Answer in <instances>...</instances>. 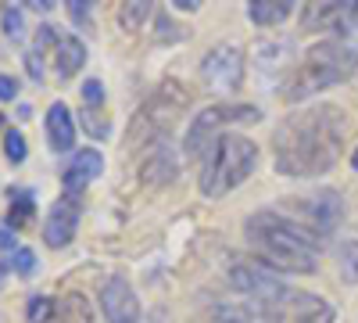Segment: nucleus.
<instances>
[{
	"instance_id": "f257e3e1",
	"label": "nucleus",
	"mask_w": 358,
	"mask_h": 323,
	"mask_svg": "<svg viewBox=\"0 0 358 323\" xmlns=\"http://www.w3.org/2000/svg\"><path fill=\"white\" fill-rule=\"evenodd\" d=\"M344 111L337 104H312L305 111H294L273 133V162L280 176L308 180L334 169L344 148Z\"/></svg>"
},
{
	"instance_id": "f03ea898",
	"label": "nucleus",
	"mask_w": 358,
	"mask_h": 323,
	"mask_svg": "<svg viewBox=\"0 0 358 323\" xmlns=\"http://www.w3.org/2000/svg\"><path fill=\"white\" fill-rule=\"evenodd\" d=\"M248 245L265 259V266L287 270V273H315L319 266V238L301 226L297 219L276 212V209H262L244 219Z\"/></svg>"
},
{
	"instance_id": "7ed1b4c3",
	"label": "nucleus",
	"mask_w": 358,
	"mask_h": 323,
	"mask_svg": "<svg viewBox=\"0 0 358 323\" xmlns=\"http://www.w3.org/2000/svg\"><path fill=\"white\" fill-rule=\"evenodd\" d=\"M358 72V50L344 40H319L305 50V57L297 62L294 76L283 86V101L301 104L308 97H315L319 90H330V86L351 79Z\"/></svg>"
},
{
	"instance_id": "20e7f679",
	"label": "nucleus",
	"mask_w": 358,
	"mask_h": 323,
	"mask_svg": "<svg viewBox=\"0 0 358 323\" xmlns=\"http://www.w3.org/2000/svg\"><path fill=\"white\" fill-rule=\"evenodd\" d=\"M255 165H258V144L244 133H222L215 148L208 151V158L201 162L197 187L204 198H222L241 187L255 172Z\"/></svg>"
},
{
	"instance_id": "39448f33",
	"label": "nucleus",
	"mask_w": 358,
	"mask_h": 323,
	"mask_svg": "<svg viewBox=\"0 0 358 323\" xmlns=\"http://www.w3.org/2000/svg\"><path fill=\"white\" fill-rule=\"evenodd\" d=\"M255 316L265 323H334L337 319L334 305L326 298L301 291V287H287V284L273 291L268 298H262L255 305Z\"/></svg>"
},
{
	"instance_id": "423d86ee",
	"label": "nucleus",
	"mask_w": 358,
	"mask_h": 323,
	"mask_svg": "<svg viewBox=\"0 0 358 323\" xmlns=\"http://www.w3.org/2000/svg\"><path fill=\"white\" fill-rule=\"evenodd\" d=\"M258 119H262V111L255 104H212V108H201V115H194V123L187 130V140H183L187 158H194V162L201 158L204 162L226 126H233V123H258Z\"/></svg>"
},
{
	"instance_id": "0eeeda50",
	"label": "nucleus",
	"mask_w": 358,
	"mask_h": 323,
	"mask_svg": "<svg viewBox=\"0 0 358 323\" xmlns=\"http://www.w3.org/2000/svg\"><path fill=\"white\" fill-rule=\"evenodd\" d=\"M187 108V94H183V86L172 83V86H162V90L147 101L140 111H136V119L129 126V144H136L143 137V144H158L165 140L169 126L176 123V115Z\"/></svg>"
},
{
	"instance_id": "6e6552de",
	"label": "nucleus",
	"mask_w": 358,
	"mask_h": 323,
	"mask_svg": "<svg viewBox=\"0 0 358 323\" xmlns=\"http://www.w3.org/2000/svg\"><path fill=\"white\" fill-rule=\"evenodd\" d=\"M201 83L212 94H236L244 83V50L236 43H215L201 57Z\"/></svg>"
},
{
	"instance_id": "1a4fd4ad",
	"label": "nucleus",
	"mask_w": 358,
	"mask_h": 323,
	"mask_svg": "<svg viewBox=\"0 0 358 323\" xmlns=\"http://www.w3.org/2000/svg\"><path fill=\"white\" fill-rule=\"evenodd\" d=\"M290 205H294V216L290 219L308 226L319 241L326 238V233H334L337 223L344 219V198L337 191H315L312 198H297Z\"/></svg>"
},
{
	"instance_id": "9d476101",
	"label": "nucleus",
	"mask_w": 358,
	"mask_h": 323,
	"mask_svg": "<svg viewBox=\"0 0 358 323\" xmlns=\"http://www.w3.org/2000/svg\"><path fill=\"white\" fill-rule=\"evenodd\" d=\"M97 302L108 323H136L140 319V298L126 277H108L97 291Z\"/></svg>"
},
{
	"instance_id": "9b49d317",
	"label": "nucleus",
	"mask_w": 358,
	"mask_h": 323,
	"mask_svg": "<svg viewBox=\"0 0 358 323\" xmlns=\"http://www.w3.org/2000/svg\"><path fill=\"white\" fill-rule=\"evenodd\" d=\"M79 198H62V201H54V209L47 212V223H43V241L47 248L54 252H62L76 241V233H79Z\"/></svg>"
},
{
	"instance_id": "f8f14e48",
	"label": "nucleus",
	"mask_w": 358,
	"mask_h": 323,
	"mask_svg": "<svg viewBox=\"0 0 358 323\" xmlns=\"http://www.w3.org/2000/svg\"><path fill=\"white\" fill-rule=\"evenodd\" d=\"M229 284L241 291V295H251L255 302L268 298L273 291L283 287V280L273 270L258 266V262H233V266H229Z\"/></svg>"
},
{
	"instance_id": "ddd939ff",
	"label": "nucleus",
	"mask_w": 358,
	"mask_h": 323,
	"mask_svg": "<svg viewBox=\"0 0 358 323\" xmlns=\"http://www.w3.org/2000/svg\"><path fill=\"white\" fill-rule=\"evenodd\" d=\"M101 172H104L101 151H94V148L76 151V158H72L69 169H65V198H79V194L86 191V184H94Z\"/></svg>"
},
{
	"instance_id": "4468645a",
	"label": "nucleus",
	"mask_w": 358,
	"mask_h": 323,
	"mask_svg": "<svg viewBox=\"0 0 358 323\" xmlns=\"http://www.w3.org/2000/svg\"><path fill=\"white\" fill-rule=\"evenodd\" d=\"M43 126H47V140H50V148H54L57 155H65V151H72V148H76V119H72V111H69V104H65V101H54V104L47 108Z\"/></svg>"
},
{
	"instance_id": "2eb2a0df",
	"label": "nucleus",
	"mask_w": 358,
	"mask_h": 323,
	"mask_svg": "<svg viewBox=\"0 0 358 323\" xmlns=\"http://www.w3.org/2000/svg\"><path fill=\"white\" fill-rule=\"evenodd\" d=\"M83 65H86V43H83L79 36H72V33H62V36H57L54 54H50L54 76H57V79H72Z\"/></svg>"
},
{
	"instance_id": "dca6fc26",
	"label": "nucleus",
	"mask_w": 358,
	"mask_h": 323,
	"mask_svg": "<svg viewBox=\"0 0 358 323\" xmlns=\"http://www.w3.org/2000/svg\"><path fill=\"white\" fill-rule=\"evenodd\" d=\"M301 25L305 33H348V4H308Z\"/></svg>"
},
{
	"instance_id": "f3484780",
	"label": "nucleus",
	"mask_w": 358,
	"mask_h": 323,
	"mask_svg": "<svg viewBox=\"0 0 358 323\" xmlns=\"http://www.w3.org/2000/svg\"><path fill=\"white\" fill-rule=\"evenodd\" d=\"M140 172H143V180H151V184H169V180H176L179 165H176V155H172V148H169L165 140L151 144V151H147Z\"/></svg>"
},
{
	"instance_id": "a211bd4d",
	"label": "nucleus",
	"mask_w": 358,
	"mask_h": 323,
	"mask_svg": "<svg viewBox=\"0 0 358 323\" xmlns=\"http://www.w3.org/2000/svg\"><path fill=\"white\" fill-rule=\"evenodd\" d=\"M54 47H57V29L54 25H40L33 43H29V50H25V69H29V76H33L36 83L43 79V57L54 54Z\"/></svg>"
},
{
	"instance_id": "6ab92c4d",
	"label": "nucleus",
	"mask_w": 358,
	"mask_h": 323,
	"mask_svg": "<svg viewBox=\"0 0 358 323\" xmlns=\"http://www.w3.org/2000/svg\"><path fill=\"white\" fill-rule=\"evenodd\" d=\"M290 15H294L290 0H251V4H248V18L255 25H280Z\"/></svg>"
},
{
	"instance_id": "aec40b11",
	"label": "nucleus",
	"mask_w": 358,
	"mask_h": 323,
	"mask_svg": "<svg viewBox=\"0 0 358 323\" xmlns=\"http://www.w3.org/2000/svg\"><path fill=\"white\" fill-rule=\"evenodd\" d=\"M33 216H36V198H33V191H11V209H8V226L11 230H25L29 223H33Z\"/></svg>"
},
{
	"instance_id": "412c9836",
	"label": "nucleus",
	"mask_w": 358,
	"mask_h": 323,
	"mask_svg": "<svg viewBox=\"0 0 358 323\" xmlns=\"http://www.w3.org/2000/svg\"><path fill=\"white\" fill-rule=\"evenodd\" d=\"M151 15H155V4H147V0H129V4L118 8V25H122L126 33H140Z\"/></svg>"
},
{
	"instance_id": "4be33fe9",
	"label": "nucleus",
	"mask_w": 358,
	"mask_h": 323,
	"mask_svg": "<svg viewBox=\"0 0 358 323\" xmlns=\"http://www.w3.org/2000/svg\"><path fill=\"white\" fill-rule=\"evenodd\" d=\"M197 323H258L255 319V312L251 309H244V305H212L208 312H201V319Z\"/></svg>"
},
{
	"instance_id": "5701e85b",
	"label": "nucleus",
	"mask_w": 358,
	"mask_h": 323,
	"mask_svg": "<svg viewBox=\"0 0 358 323\" xmlns=\"http://www.w3.org/2000/svg\"><path fill=\"white\" fill-rule=\"evenodd\" d=\"M337 255H341V277H344V284H358V238H344Z\"/></svg>"
},
{
	"instance_id": "b1692460",
	"label": "nucleus",
	"mask_w": 358,
	"mask_h": 323,
	"mask_svg": "<svg viewBox=\"0 0 358 323\" xmlns=\"http://www.w3.org/2000/svg\"><path fill=\"white\" fill-rule=\"evenodd\" d=\"M54 312H57V305H54V298H47V295H36V298L25 302V319H29V323H50Z\"/></svg>"
},
{
	"instance_id": "393cba45",
	"label": "nucleus",
	"mask_w": 358,
	"mask_h": 323,
	"mask_svg": "<svg viewBox=\"0 0 358 323\" xmlns=\"http://www.w3.org/2000/svg\"><path fill=\"white\" fill-rule=\"evenodd\" d=\"M11 270H15L18 277H33V273H36V252H33V248H15Z\"/></svg>"
},
{
	"instance_id": "a878e982",
	"label": "nucleus",
	"mask_w": 358,
	"mask_h": 323,
	"mask_svg": "<svg viewBox=\"0 0 358 323\" xmlns=\"http://www.w3.org/2000/svg\"><path fill=\"white\" fill-rule=\"evenodd\" d=\"M83 130L94 133V137H108V123H104V111L101 108H83Z\"/></svg>"
},
{
	"instance_id": "bb28decb",
	"label": "nucleus",
	"mask_w": 358,
	"mask_h": 323,
	"mask_svg": "<svg viewBox=\"0 0 358 323\" xmlns=\"http://www.w3.org/2000/svg\"><path fill=\"white\" fill-rule=\"evenodd\" d=\"M4 155H8V162H25V137L18 133V130H8L4 133Z\"/></svg>"
},
{
	"instance_id": "cd10ccee",
	"label": "nucleus",
	"mask_w": 358,
	"mask_h": 323,
	"mask_svg": "<svg viewBox=\"0 0 358 323\" xmlns=\"http://www.w3.org/2000/svg\"><path fill=\"white\" fill-rule=\"evenodd\" d=\"M0 22H4V36L8 40H22V33H25V25H22V11L11 4V8H4V15H0Z\"/></svg>"
},
{
	"instance_id": "c85d7f7f",
	"label": "nucleus",
	"mask_w": 358,
	"mask_h": 323,
	"mask_svg": "<svg viewBox=\"0 0 358 323\" xmlns=\"http://www.w3.org/2000/svg\"><path fill=\"white\" fill-rule=\"evenodd\" d=\"M101 104H104V83L86 79L83 83V108H101Z\"/></svg>"
},
{
	"instance_id": "c756f323",
	"label": "nucleus",
	"mask_w": 358,
	"mask_h": 323,
	"mask_svg": "<svg viewBox=\"0 0 358 323\" xmlns=\"http://www.w3.org/2000/svg\"><path fill=\"white\" fill-rule=\"evenodd\" d=\"M15 97H18V79L0 72V101H15Z\"/></svg>"
},
{
	"instance_id": "7c9ffc66",
	"label": "nucleus",
	"mask_w": 358,
	"mask_h": 323,
	"mask_svg": "<svg viewBox=\"0 0 358 323\" xmlns=\"http://www.w3.org/2000/svg\"><path fill=\"white\" fill-rule=\"evenodd\" d=\"M69 15H72L76 25H86L90 22V4L86 0H69Z\"/></svg>"
},
{
	"instance_id": "2f4dec72",
	"label": "nucleus",
	"mask_w": 358,
	"mask_h": 323,
	"mask_svg": "<svg viewBox=\"0 0 358 323\" xmlns=\"http://www.w3.org/2000/svg\"><path fill=\"white\" fill-rule=\"evenodd\" d=\"M158 29H162V40H183V29L169 25V18H158Z\"/></svg>"
},
{
	"instance_id": "473e14b6",
	"label": "nucleus",
	"mask_w": 358,
	"mask_h": 323,
	"mask_svg": "<svg viewBox=\"0 0 358 323\" xmlns=\"http://www.w3.org/2000/svg\"><path fill=\"white\" fill-rule=\"evenodd\" d=\"M0 248H15V230L4 223V226H0Z\"/></svg>"
},
{
	"instance_id": "72a5a7b5",
	"label": "nucleus",
	"mask_w": 358,
	"mask_h": 323,
	"mask_svg": "<svg viewBox=\"0 0 358 323\" xmlns=\"http://www.w3.org/2000/svg\"><path fill=\"white\" fill-rule=\"evenodd\" d=\"M348 29H358V0L348 4Z\"/></svg>"
},
{
	"instance_id": "f704fd0d",
	"label": "nucleus",
	"mask_w": 358,
	"mask_h": 323,
	"mask_svg": "<svg viewBox=\"0 0 358 323\" xmlns=\"http://www.w3.org/2000/svg\"><path fill=\"white\" fill-rule=\"evenodd\" d=\"M172 4H176L179 11H197V8H201V0H172Z\"/></svg>"
},
{
	"instance_id": "c9c22d12",
	"label": "nucleus",
	"mask_w": 358,
	"mask_h": 323,
	"mask_svg": "<svg viewBox=\"0 0 358 323\" xmlns=\"http://www.w3.org/2000/svg\"><path fill=\"white\" fill-rule=\"evenodd\" d=\"M8 270H11V262H0V287H4V280H8Z\"/></svg>"
},
{
	"instance_id": "e433bc0d",
	"label": "nucleus",
	"mask_w": 358,
	"mask_h": 323,
	"mask_svg": "<svg viewBox=\"0 0 358 323\" xmlns=\"http://www.w3.org/2000/svg\"><path fill=\"white\" fill-rule=\"evenodd\" d=\"M351 165H355V169H358V148H355V151H351Z\"/></svg>"
}]
</instances>
